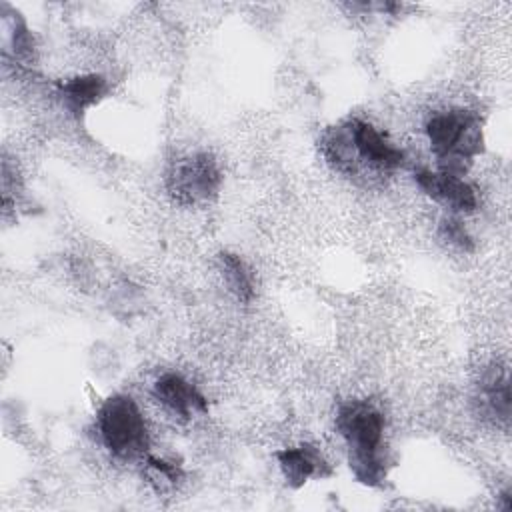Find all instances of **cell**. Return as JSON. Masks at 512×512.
Segmentation results:
<instances>
[{
    "instance_id": "cell-1",
    "label": "cell",
    "mask_w": 512,
    "mask_h": 512,
    "mask_svg": "<svg viewBox=\"0 0 512 512\" xmlns=\"http://www.w3.org/2000/svg\"><path fill=\"white\" fill-rule=\"evenodd\" d=\"M336 426L348 446V462L356 480L368 486H376L384 480V418L368 402L352 400L340 406Z\"/></svg>"
},
{
    "instance_id": "cell-2",
    "label": "cell",
    "mask_w": 512,
    "mask_h": 512,
    "mask_svg": "<svg viewBox=\"0 0 512 512\" xmlns=\"http://www.w3.org/2000/svg\"><path fill=\"white\" fill-rule=\"evenodd\" d=\"M426 136L438 160V170L448 174L464 176L482 152L480 120L462 108L434 114L426 124Z\"/></svg>"
},
{
    "instance_id": "cell-3",
    "label": "cell",
    "mask_w": 512,
    "mask_h": 512,
    "mask_svg": "<svg viewBox=\"0 0 512 512\" xmlns=\"http://www.w3.org/2000/svg\"><path fill=\"white\" fill-rule=\"evenodd\" d=\"M98 428L106 448L118 458H136L148 448L144 416L130 396H110L98 410Z\"/></svg>"
},
{
    "instance_id": "cell-4",
    "label": "cell",
    "mask_w": 512,
    "mask_h": 512,
    "mask_svg": "<svg viewBox=\"0 0 512 512\" xmlns=\"http://www.w3.org/2000/svg\"><path fill=\"white\" fill-rule=\"evenodd\" d=\"M220 182V170L208 154H192L176 160L166 178L170 196L184 206L212 200L220 190Z\"/></svg>"
},
{
    "instance_id": "cell-5",
    "label": "cell",
    "mask_w": 512,
    "mask_h": 512,
    "mask_svg": "<svg viewBox=\"0 0 512 512\" xmlns=\"http://www.w3.org/2000/svg\"><path fill=\"white\" fill-rule=\"evenodd\" d=\"M418 188L436 200L438 204L454 210V212H472L478 204L474 188L456 174H448L442 170L422 168L416 172Z\"/></svg>"
},
{
    "instance_id": "cell-6",
    "label": "cell",
    "mask_w": 512,
    "mask_h": 512,
    "mask_svg": "<svg viewBox=\"0 0 512 512\" xmlns=\"http://www.w3.org/2000/svg\"><path fill=\"white\" fill-rule=\"evenodd\" d=\"M154 398L172 414L190 420L196 414L208 412L206 398L180 374H164L154 384Z\"/></svg>"
},
{
    "instance_id": "cell-7",
    "label": "cell",
    "mask_w": 512,
    "mask_h": 512,
    "mask_svg": "<svg viewBox=\"0 0 512 512\" xmlns=\"http://www.w3.org/2000/svg\"><path fill=\"white\" fill-rule=\"evenodd\" d=\"M280 470L292 488L304 486L310 478H322L328 474V464L312 444H300L296 448H284L276 452Z\"/></svg>"
},
{
    "instance_id": "cell-8",
    "label": "cell",
    "mask_w": 512,
    "mask_h": 512,
    "mask_svg": "<svg viewBox=\"0 0 512 512\" xmlns=\"http://www.w3.org/2000/svg\"><path fill=\"white\" fill-rule=\"evenodd\" d=\"M480 410L486 418L508 428L510 422V378L504 366L490 368L480 384Z\"/></svg>"
},
{
    "instance_id": "cell-9",
    "label": "cell",
    "mask_w": 512,
    "mask_h": 512,
    "mask_svg": "<svg viewBox=\"0 0 512 512\" xmlns=\"http://www.w3.org/2000/svg\"><path fill=\"white\" fill-rule=\"evenodd\" d=\"M108 92V84L100 74H82L58 84V96L66 110L80 116L94 108Z\"/></svg>"
},
{
    "instance_id": "cell-10",
    "label": "cell",
    "mask_w": 512,
    "mask_h": 512,
    "mask_svg": "<svg viewBox=\"0 0 512 512\" xmlns=\"http://www.w3.org/2000/svg\"><path fill=\"white\" fill-rule=\"evenodd\" d=\"M218 260H220V270H222V276H224L230 292L240 302H250L254 298V280H252V272L248 270L244 260L232 252H222Z\"/></svg>"
},
{
    "instance_id": "cell-11",
    "label": "cell",
    "mask_w": 512,
    "mask_h": 512,
    "mask_svg": "<svg viewBox=\"0 0 512 512\" xmlns=\"http://www.w3.org/2000/svg\"><path fill=\"white\" fill-rule=\"evenodd\" d=\"M440 236H442V240H446L450 246H454L458 250H464V252L474 250L472 236L468 234L466 226L458 218H444L440 222Z\"/></svg>"
},
{
    "instance_id": "cell-12",
    "label": "cell",
    "mask_w": 512,
    "mask_h": 512,
    "mask_svg": "<svg viewBox=\"0 0 512 512\" xmlns=\"http://www.w3.org/2000/svg\"><path fill=\"white\" fill-rule=\"evenodd\" d=\"M146 468H148V474L152 478V482L158 486V488H168V486H174L180 478V468L176 464H170L162 458H156V456H146Z\"/></svg>"
}]
</instances>
